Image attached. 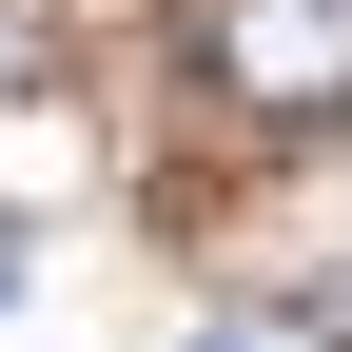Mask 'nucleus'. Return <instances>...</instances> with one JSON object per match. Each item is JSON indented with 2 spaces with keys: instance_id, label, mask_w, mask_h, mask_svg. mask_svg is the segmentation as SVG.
Returning <instances> with one entry per match:
<instances>
[{
  "instance_id": "1",
  "label": "nucleus",
  "mask_w": 352,
  "mask_h": 352,
  "mask_svg": "<svg viewBox=\"0 0 352 352\" xmlns=\"http://www.w3.org/2000/svg\"><path fill=\"white\" fill-rule=\"evenodd\" d=\"M196 78L274 138L352 118V0H196Z\"/></svg>"
},
{
  "instance_id": "2",
  "label": "nucleus",
  "mask_w": 352,
  "mask_h": 352,
  "mask_svg": "<svg viewBox=\"0 0 352 352\" xmlns=\"http://www.w3.org/2000/svg\"><path fill=\"white\" fill-rule=\"evenodd\" d=\"M196 352H352V294H215Z\"/></svg>"
},
{
  "instance_id": "3",
  "label": "nucleus",
  "mask_w": 352,
  "mask_h": 352,
  "mask_svg": "<svg viewBox=\"0 0 352 352\" xmlns=\"http://www.w3.org/2000/svg\"><path fill=\"white\" fill-rule=\"evenodd\" d=\"M59 59V20H39V0H0V78H39Z\"/></svg>"
},
{
  "instance_id": "4",
  "label": "nucleus",
  "mask_w": 352,
  "mask_h": 352,
  "mask_svg": "<svg viewBox=\"0 0 352 352\" xmlns=\"http://www.w3.org/2000/svg\"><path fill=\"white\" fill-rule=\"evenodd\" d=\"M0 294H20V215H0Z\"/></svg>"
}]
</instances>
